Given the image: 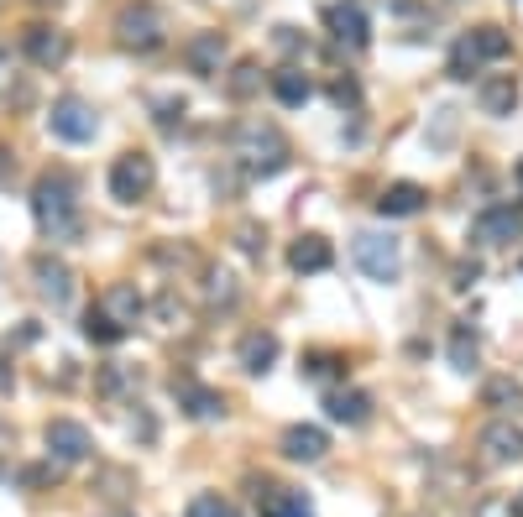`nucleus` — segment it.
Instances as JSON below:
<instances>
[{"label":"nucleus","mask_w":523,"mask_h":517,"mask_svg":"<svg viewBox=\"0 0 523 517\" xmlns=\"http://www.w3.org/2000/svg\"><path fill=\"white\" fill-rule=\"evenodd\" d=\"M32 215H37L42 235H53V241H74V235H79V199H74V183H68L63 173L37 178V188H32Z\"/></svg>","instance_id":"nucleus-1"},{"label":"nucleus","mask_w":523,"mask_h":517,"mask_svg":"<svg viewBox=\"0 0 523 517\" xmlns=\"http://www.w3.org/2000/svg\"><path fill=\"white\" fill-rule=\"evenodd\" d=\"M236 157L246 162L252 173H278L283 162H288V141H283V131L278 126H267V121H246L241 131H236Z\"/></svg>","instance_id":"nucleus-2"},{"label":"nucleus","mask_w":523,"mask_h":517,"mask_svg":"<svg viewBox=\"0 0 523 517\" xmlns=\"http://www.w3.org/2000/svg\"><path fill=\"white\" fill-rule=\"evenodd\" d=\"M351 256L372 282H398V272H403V246L393 235H377V230H361L351 241Z\"/></svg>","instance_id":"nucleus-3"},{"label":"nucleus","mask_w":523,"mask_h":517,"mask_svg":"<svg viewBox=\"0 0 523 517\" xmlns=\"http://www.w3.org/2000/svg\"><path fill=\"white\" fill-rule=\"evenodd\" d=\"M48 131L58 141H68V147H84V141L100 136V115H95V105H84L79 94H63L48 110Z\"/></svg>","instance_id":"nucleus-4"},{"label":"nucleus","mask_w":523,"mask_h":517,"mask_svg":"<svg viewBox=\"0 0 523 517\" xmlns=\"http://www.w3.org/2000/svg\"><path fill=\"white\" fill-rule=\"evenodd\" d=\"M116 37H121V47L152 53V47H163V16H157L152 6H126L116 16Z\"/></svg>","instance_id":"nucleus-5"},{"label":"nucleus","mask_w":523,"mask_h":517,"mask_svg":"<svg viewBox=\"0 0 523 517\" xmlns=\"http://www.w3.org/2000/svg\"><path fill=\"white\" fill-rule=\"evenodd\" d=\"M42 444H48V455L63 460V465H79V460H89V450H95L89 429L74 423V418H53L48 429H42Z\"/></svg>","instance_id":"nucleus-6"},{"label":"nucleus","mask_w":523,"mask_h":517,"mask_svg":"<svg viewBox=\"0 0 523 517\" xmlns=\"http://www.w3.org/2000/svg\"><path fill=\"white\" fill-rule=\"evenodd\" d=\"M152 188V157L147 152H126L116 157V168H110V199L121 204H136Z\"/></svg>","instance_id":"nucleus-7"},{"label":"nucleus","mask_w":523,"mask_h":517,"mask_svg":"<svg viewBox=\"0 0 523 517\" xmlns=\"http://www.w3.org/2000/svg\"><path fill=\"white\" fill-rule=\"evenodd\" d=\"M508 32L503 27H476L461 47H456V63H450V68H456V79H466V63L476 68V63H497V58H508Z\"/></svg>","instance_id":"nucleus-8"},{"label":"nucleus","mask_w":523,"mask_h":517,"mask_svg":"<svg viewBox=\"0 0 523 517\" xmlns=\"http://www.w3.org/2000/svg\"><path fill=\"white\" fill-rule=\"evenodd\" d=\"M471 235L482 246H508V241H518V235H523V215H518V209H508V204H492V209L476 215Z\"/></svg>","instance_id":"nucleus-9"},{"label":"nucleus","mask_w":523,"mask_h":517,"mask_svg":"<svg viewBox=\"0 0 523 517\" xmlns=\"http://www.w3.org/2000/svg\"><path fill=\"white\" fill-rule=\"evenodd\" d=\"M482 455H487V465H513L523 455V423H513V418L487 423L482 429Z\"/></svg>","instance_id":"nucleus-10"},{"label":"nucleus","mask_w":523,"mask_h":517,"mask_svg":"<svg viewBox=\"0 0 523 517\" xmlns=\"http://www.w3.org/2000/svg\"><path fill=\"white\" fill-rule=\"evenodd\" d=\"M32 277H37V293L53 303V309H63L68 298H74V272H68L58 256H37L32 262Z\"/></svg>","instance_id":"nucleus-11"},{"label":"nucleus","mask_w":523,"mask_h":517,"mask_svg":"<svg viewBox=\"0 0 523 517\" xmlns=\"http://www.w3.org/2000/svg\"><path fill=\"white\" fill-rule=\"evenodd\" d=\"M325 450H330V434L314 429V423H293V429H283V455L288 460L314 465V460H325Z\"/></svg>","instance_id":"nucleus-12"},{"label":"nucleus","mask_w":523,"mask_h":517,"mask_svg":"<svg viewBox=\"0 0 523 517\" xmlns=\"http://www.w3.org/2000/svg\"><path fill=\"white\" fill-rule=\"evenodd\" d=\"M21 47H27V58H32L37 68H58V63L68 58V37L53 32V27H32L27 37H21Z\"/></svg>","instance_id":"nucleus-13"},{"label":"nucleus","mask_w":523,"mask_h":517,"mask_svg":"<svg viewBox=\"0 0 523 517\" xmlns=\"http://www.w3.org/2000/svg\"><path fill=\"white\" fill-rule=\"evenodd\" d=\"M184 58H189V68L194 74H220V58H225V37L220 32H194L189 42H184Z\"/></svg>","instance_id":"nucleus-14"},{"label":"nucleus","mask_w":523,"mask_h":517,"mask_svg":"<svg viewBox=\"0 0 523 517\" xmlns=\"http://www.w3.org/2000/svg\"><path fill=\"white\" fill-rule=\"evenodd\" d=\"M424 204H429V194H424L419 183H393L388 194L377 199V215L382 220H408V215H419Z\"/></svg>","instance_id":"nucleus-15"},{"label":"nucleus","mask_w":523,"mask_h":517,"mask_svg":"<svg viewBox=\"0 0 523 517\" xmlns=\"http://www.w3.org/2000/svg\"><path fill=\"white\" fill-rule=\"evenodd\" d=\"M257 507H262V517H314V507L304 502V491H288V486H262Z\"/></svg>","instance_id":"nucleus-16"},{"label":"nucleus","mask_w":523,"mask_h":517,"mask_svg":"<svg viewBox=\"0 0 523 517\" xmlns=\"http://www.w3.org/2000/svg\"><path fill=\"white\" fill-rule=\"evenodd\" d=\"M241 366L252 371V376H262V371H272V361H278V335H272V329H252V335L241 340Z\"/></svg>","instance_id":"nucleus-17"},{"label":"nucleus","mask_w":523,"mask_h":517,"mask_svg":"<svg viewBox=\"0 0 523 517\" xmlns=\"http://www.w3.org/2000/svg\"><path fill=\"white\" fill-rule=\"evenodd\" d=\"M330 262H335V251H330L325 235H304V241H293V251H288L293 272H325Z\"/></svg>","instance_id":"nucleus-18"},{"label":"nucleus","mask_w":523,"mask_h":517,"mask_svg":"<svg viewBox=\"0 0 523 517\" xmlns=\"http://www.w3.org/2000/svg\"><path fill=\"white\" fill-rule=\"evenodd\" d=\"M330 37L340 47H367V16H361L356 6H330Z\"/></svg>","instance_id":"nucleus-19"},{"label":"nucleus","mask_w":523,"mask_h":517,"mask_svg":"<svg viewBox=\"0 0 523 517\" xmlns=\"http://www.w3.org/2000/svg\"><path fill=\"white\" fill-rule=\"evenodd\" d=\"M100 309H105L110 319H116L121 329H131V324H136V314H142V298H136L131 282H110L105 298H100Z\"/></svg>","instance_id":"nucleus-20"},{"label":"nucleus","mask_w":523,"mask_h":517,"mask_svg":"<svg viewBox=\"0 0 523 517\" xmlns=\"http://www.w3.org/2000/svg\"><path fill=\"white\" fill-rule=\"evenodd\" d=\"M173 392H178V403L189 408V418H220L225 413V397L199 387V382H173Z\"/></svg>","instance_id":"nucleus-21"},{"label":"nucleus","mask_w":523,"mask_h":517,"mask_svg":"<svg viewBox=\"0 0 523 517\" xmlns=\"http://www.w3.org/2000/svg\"><path fill=\"white\" fill-rule=\"evenodd\" d=\"M325 413L335 423H367L372 418V397L367 392H330L325 397Z\"/></svg>","instance_id":"nucleus-22"},{"label":"nucleus","mask_w":523,"mask_h":517,"mask_svg":"<svg viewBox=\"0 0 523 517\" xmlns=\"http://www.w3.org/2000/svg\"><path fill=\"white\" fill-rule=\"evenodd\" d=\"M272 94H278L283 105H304L314 89H309V79L299 74V68H278V74H272Z\"/></svg>","instance_id":"nucleus-23"},{"label":"nucleus","mask_w":523,"mask_h":517,"mask_svg":"<svg viewBox=\"0 0 523 517\" xmlns=\"http://www.w3.org/2000/svg\"><path fill=\"white\" fill-rule=\"evenodd\" d=\"M513 105H518V84H513V79L482 84V110H487V115H513Z\"/></svg>","instance_id":"nucleus-24"},{"label":"nucleus","mask_w":523,"mask_h":517,"mask_svg":"<svg viewBox=\"0 0 523 517\" xmlns=\"http://www.w3.org/2000/svg\"><path fill=\"white\" fill-rule=\"evenodd\" d=\"M84 335H89V340H100V345H116V340H126V329L110 319L105 309H89V314H84Z\"/></svg>","instance_id":"nucleus-25"},{"label":"nucleus","mask_w":523,"mask_h":517,"mask_svg":"<svg viewBox=\"0 0 523 517\" xmlns=\"http://www.w3.org/2000/svg\"><path fill=\"white\" fill-rule=\"evenodd\" d=\"M450 361H456V371H471V366H476V335H471L466 324L450 335Z\"/></svg>","instance_id":"nucleus-26"},{"label":"nucleus","mask_w":523,"mask_h":517,"mask_svg":"<svg viewBox=\"0 0 523 517\" xmlns=\"http://www.w3.org/2000/svg\"><path fill=\"white\" fill-rule=\"evenodd\" d=\"M523 403V387L508 382V376H497V382H487V408H518Z\"/></svg>","instance_id":"nucleus-27"},{"label":"nucleus","mask_w":523,"mask_h":517,"mask_svg":"<svg viewBox=\"0 0 523 517\" xmlns=\"http://www.w3.org/2000/svg\"><path fill=\"white\" fill-rule=\"evenodd\" d=\"M184 517H241L231 502H225V497H215V491H204V497H194L189 502V512Z\"/></svg>","instance_id":"nucleus-28"},{"label":"nucleus","mask_w":523,"mask_h":517,"mask_svg":"<svg viewBox=\"0 0 523 517\" xmlns=\"http://www.w3.org/2000/svg\"><path fill=\"white\" fill-rule=\"evenodd\" d=\"M257 84H262V68L257 63H241L236 79H231V94H236V100H246V94H257Z\"/></svg>","instance_id":"nucleus-29"},{"label":"nucleus","mask_w":523,"mask_h":517,"mask_svg":"<svg viewBox=\"0 0 523 517\" xmlns=\"http://www.w3.org/2000/svg\"><path fill=\"white\" fill-rule=\"evenodd\" d=\"M11 387V356H0V392Z\"/></svg>","instance_id":"nucleus-30"},{"label":"nucleus","mask_w":523,"mask_h":517,"mask_svg":"<svg viewBox=\"0 0 523 517\" xmlns=\"http://www.w3.org/2000/svg\"><path fill=\"white\" fill-rule=\"evenodd\" d=\"M0 450H11V429H0Z\"/></svg>","instance_id":"nucleus-31"},{"label":"nucleus","mask_w":523,"mask_h":517,"mask_svg":"<svg viewBox=\"0 0 523 517\" xmlns=\"http://www.w3.org/2000/svg\"><path fill=\"white\" fill-rule=\"evenodd\" d=\"M513 517H523V491H518V497H513Z\"/></svg>","instance_id":"nucleus-32"},{"label":"nucleus","mask_w":523,"mask_h":517,"mask_svg":"<svg viewBox=\"0 0 523 517\" xmlns=\"http://www.w3.org/2000/svg\"><path fill=\"white\" fill-rule=\"evenodd\" d=\"M513 178H518V188H523V162H518V168H513Z\"/></svg>","instance_id":"nucleus-33"},{"label":"nucleus","mask_w":523,"mask_h":517,"mask_svg":"<svg viewBox=\"0 0 523 517\" xmlns=\"http://www.w3.org/2000/svg\"><path fill=\"white\" fill-rule=\"evenodd\" d=\"M6 162H11V157H6V152H0V173H6Z\"/></svg>","instance_id":"nucleus-34"},{"label":"nucleus","mask_w":523,"mask_h":517,"mask_svg":"<svg viewBox=\"0 0 523 517\" xmlns=\"http://www.w3.org/2000/svg\"><path fill=\"white\" fill-rule=\"evenodd\" d=\"M121 517H131V512H121Z\"/></svg>","instance_id":"nucleus-35"}]
</instances>
